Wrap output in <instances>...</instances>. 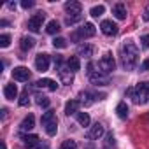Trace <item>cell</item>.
I'll return each instance as SVG.
<instances>
[{
    "label": "cell",
    "instance_id": "obj_1",
    "mask_svg": "<svg viewBox=\"0 0 149 149\" xmlns=\"http://www.w3.org/2000/svg\"><path fill=\"white\" fill-rule=\"evenodd\" d=\"M137 60H139V49L135 44L132 42H126L123 46V67L126 70H133L135 65H137Z\"/></svg>",
    "mask_w": 149,
    "mask_h": 149
},
{
    "label": "cell",
    "instance_id": "obj_2",
    "mask_svg": "<svg viewBox=\"0 0 149 149\" xmlns=\"http://www.w3.org/2000/svg\"><path fill=\"white\" fill-rule=\"evenodd\" d=\"M126 95L133 98L135 104H147L149 102V83H139L135 88H128Z\"/></svg>",
    "mask_w": 149,
    "mask_h": 149
},
{
    "label": "cell",
    "instance_id": "obj_3",
    "mask_svg": "<svg viewBox=\"0 0 149 149\" xmlns=\"http://www.w3.org/2000/svg\"><path fill=\"white\" fill-rule=\"evenodd\" d=\"M40 123H42V126H44V130H46V133L47 135H56V132H58V121H56V114H54V111H47V112H44L42 114V118H40Z\"/></svg>",
    "mask_w": 149,
    "mask_h": 149
},
{
    "label": "cell",
    "instance_id": "obj_4",
    "mask_svg": "<svg viewBox=\"0 0 149 149\" xmlns=\"http://www.w3.org/2000/svg\"><path fill=\"white\" fill-rule=\"evenodd\" d=\"M81 4L79 2H67L65 4V13L68 14V18L65 19L67 25H74V23H77L81 19Z\"/></svg>",
    "mask_w": 149,
    "mask_h": 149
},
{
    "label": "cell",
    "instance_id": "obj_5",
    "mask_svg": "<svg viewBox=\"0 0 149 149\" xmlns=\"http://www.w3.org/2000/svg\"><path fill=\"white\" fill-rule=\"evenodd\" d=\"M88 76H90V79H91V83L93 84H98V86H105V84H109V74H104V72H100V70H95V63L93 61H90L88 63Z\"/></svg>",
    "mask_w": 149,
    "mask_h": 149
},
{
    "label": "cell",
    "instance_id": "obj_6",
    "mask_svg": "<svg viewBox=\"0 0 149 149\" xmlns=\"http://www.w3.org/2000/svg\"><path fill=\"white\" fill-rule=\"evenodd\" d=\"M97 33V28L93 23H84V26H81L77 32L72 33V40H81V39H88V37H93Z\"/></svg>",
    "mask_w": 149,
    "mask_h": 149
},
{
    "label": "cell",
    "instance_id": "obj_7",
    "mask_svg": "<svg viewBox=\"0 0 149 149\" xmlns=\"http://www.w3.org/2000/svg\"><path fill=\"white\" fill-rule=\"evenodd\" d=\"M114 67H116V63H114V58L107 53V54H104L102 58H100V61L97 63V68L100 70V72H104V74H109V72H112L114 70Z\"/></svg>",
    "mask_w": 149,
    "mask_h": 149
},
{
    "label": "cell",
    "instance_id": "obj_8",
    "mask_svg": "<svg viewBox=\"0 0 149 149\" xmlns=\"http://www.w3.org/2000/svg\"><path fill=\"white\" fill-rule=\"evenodd\" d=\"M21 139H23V144H25L26 147H30V149H46V147H47V144H40L39 135L30 133V135H23Z\"/></svg>",
    "mask_w": 149,
    "mask_h": 149
},
{
    "label": "cell",
    "instance_id": "obj_9",
    "mask_svg": "<svg viewBox=\"0 0 149 149\" xmlns=\"http://www.w3.org/2000/svg\"><path fill=\"white\" fill-rule=\"evenodd\" d=\"M44 19H46V14H44V13H37V14H33V16L28 19V30H30V32H39V30L42 28Z\"/></svg>",
    "mask_w": 149,
    "mask_h": 149
},
{
    "label": "cell",
    "instance_id": "obj_10",
    "mask_svg": "<svg viewBox=\"0 0 149 149\" xmlns=\"http://www.w3.org/2000/svg\"><path fill=\"white\" fill-rule=\"evenodd\" d=\"M13 77H14V81L25 83V81L30 79V70H28L26 67H16V68L13 70Z\"/></svg>",
    "mask_w": 149,
    "mask_h": 149
},
{
    "label": "cell",
    "instance_id": "obj_11",
    "mask_svg": "<svg viewBox=\"0 0 149 149\" xmlns=\"http://www.w3.org/2000/svg\"><path fill=\"white\" fill-rule=\"evenodd\" d=\"M35 67H37L39 72H46V70L49 68V54H46V53L37 54V58H35Z\"/></svg>",
    "mask_w": 149,
    "mask_h": 149
},
{
    "label": "cell",
    "instance_id": "obj_12",
    "mask_svg": "<svg viewBox=\"0 0 149 149\" xmlns=\"http://www.w3.org/2000/svg\"><path fill=\"white\" fill-rule=\"evenodd\" d=\"M58 74H60V79H61V83L63 84H70L72 81H74V74H72V70L68 68V67H58Z\"/></svg>",
    "mask_w": 149,
    "mask_h": 149
},
{
    "label": "cell",
    "instance_id": "obj_13",
    "mask_svg": "<svg viewBox=\"0 0 149 149\" xmlns=\"http://www.w3.org/2000/svg\"><path fill=\"white\" fill-rule=\"evenodd\" d=\"M100 28H102V33H105V35H116L118 33V25L116 23H112L111 19H105V21H102V25H100Z\"/></svg>",
    "mask_w": 149,
    "mask_h": 149
},
{
    "label": "cell",
    "instance_id": "obj_14",
    "mask_svg": "<svg viewBox=\"0 0 149 149\" xmlns=\"http://www.w3.org/2000/svg\"><path fill=\"white\" fill-rule=\"evenodd\" d=\"M35 86H37V88H46V90H49V91H56V88H58L56 81H53V79H39V81L35 83Z\"/></svg>",
    "mask_w": 149,
    "mask_h": 149
},
{
    "label": "cell",
    "instance_id": "obj_15",
    "mask_svg": "<svg viewBox=\"0 0 149 149\" xmlns=\"http://www.w3.org/2000/svg\"><path fill=\"white\" fill-rule=\"evenodd\" d=\"M79 105H81L79 100H68V102L65 104V114H67V116H70V114H77Z\"/></svg>",
    "mask_w": 149,
    "mask_h": 149
},
{
    "label": "cell",
    "instance_id": "obj_16",
    "mask_svg": "<svg viewBox=\"0 0 149 149\" xmlns=\"http://www.w3.org/2000/svg\"><path fill=\"white\" fill-rule=\"evenodd\" d=\"M33 125H35V118H33L32 114H28V116L21 121L19 128H21V132H30V130L33 128Z\"/></svg>",
    "mask_w": 149,
    "mask_h": 149
},
{
    "label": "cell",
    "instance_id": "obj_17",
    "mask_svg": "<svg viewBox=\"0 0 149 149\" xmlns=\"http://www.w3.org/2000/svg\"><path fill=\"white\" fill-rule=\"evenodd\" d=\"M102 135H104V126H102L100 123L93 125V126H91V130H90V133H88V137H90V139H93V140L100 139Z\"/></svg>",
    "mask_w": 149,
    "mask_h": 149
},
{
    "label": "cell",
    "instance_id": "obj_18",
    "mask_svg": "<svg viewBox=\"0 0 149 149\" xmlns=\"http://www.w3.org/2000/svg\"><path fill=\"white\" fill-rule=\"evenodd\" d=\"M112 14L118 18V19H125L126 18V7H125V4H116L114 7H112Z\"/></svg>",
    "mask_w": 149,
    "mask_h": 149
},
{
    "label": "cell",
    "instance_id": "obj_19",
    "mask_svg": "<svg viewBox=\"0 0 149 149\" xmlns=\"http://www.w3.org/2000/svg\"><path fill=\"white\" fill-rule=\"evenodd\" d=\"M4 95H6L7 100H14V98L18 97V88H16V84H6Z\"/></svg>",
    "mask_w": 149,
    "mask_h": 149
},
{
    "label": "cell",
    "instance_id": "obj_20",
    "mask_svg": "<svg viewBox=\"0 0 149 149\" xmlns=\"http://www.w3.org/2000/svg\"><path fill=\"white\" fill-rule=\"evenodd\" d=\"M67 67H68L72 72L79 70V68H81V61H79V56H70V58L67 60Z\"/></svg>",
    "mask_w": 149,
    "mask_h": 149
},
{
    "label": "cell",
    "instance_id": "obj_21",
    "mask_svg": "<svg viewBox=\"0 0 149 149\" xmlns=\"http://www.w3.org/2000/svg\"><path fill=\"white\" fill-rule=\"evenodd\" d=\"M33 46H35V40H33L32 37H23L21 42H19V47H21L23 51H30Z\"/></svg>",
    "mask_w": 149,
    "mask_h": 149
},
{
    "label": "cell",
    "instance_id": "obj_22",
    "mask_svg": "<svg viewBox=\"0 0 149 149\" xmlns=\"http://www.w3.org/2000/svg\"><path fill=\"white\" fill-rule=\"evenodd\" d=\"M46 32H47V33H51V35L58 33V32H60V23H58L56 19L49 21V23H47V26H46Z\"/></svg>",
    "mask_w": 149,
    "mask_h": 149
},
{
    "label": "cell",
    "instance_id": "obj_23",
    "mask_svg": "<svg viewBox=\"0 0 149 149\" xmlns=\"http://www.w3.org/2000/svg\"><path fill=\"white\" fill-rule=\"evenodd\" d=\"M77 53H79V56H86V58H90V56L93 54V47H91L90 44H84V46H79Z\"/></svg>",
    "mask_w": 149,
    "mask_h": 149
},
{
    "label": "cell",
    "instance_id": "obj_24",
    "mask_svg": "<svg viewBox=\"0 0 149 149\" xmlns=\"http://www.w3.org/2000/svg\"><path fill=\"white\" fill-rule=\"evenodd\" d=\"M116 112H118V116L119 118H126L128 116V105L125 104V102H121V104H118V107H116Z\"/></svg>",
    "mask_w": 149,
    "mask_h": 149
},
{
    "label": "cell",
    "instance_id": "obj_25",
    "mask_svg": "<svg viewBox=\"0 0 149 149\" xmlns=\"http://www.w3.org/2000/svg\"><path fill=\"white\" fill-rule=\"evenodd\" d=\"M77 121H79L81 126H88V125H90V116H88V112H77Z\"/></svg>",
    "mask_w": 149,
    "mask_h": 149
},
{
    "label": "cell",
    "instance_id": "obj_26",
    "mask_svg": "<svg viewBox=\"0 0 149 149\" xmlns=\"http://www.w3.org/2000/svg\"><path fill=\"white\" fill-rule=\"evenodd\" d=\"M104 11H105V7H104V6H95V7L90 11V14H91L93 18H98V16H102V14H104Z\"/></svg>",
    "mask_w": 149,
    "mask_h": 149
},
{
    "label": "cell",
    "instance_id": "obj_27",
    "mask_svg": "<svg viewBox=\"0 0 149 149\" xmlns=\"http://www.w3.org/2000/svg\"><path fill=\"white\" fill-rule=\"evenodd\" d=\"M53 46H54V47H58V49H63V47H67V40H65L63 37H54Z\"/></svg>",
    "mask_w": 149,
    "mask_h": 149
},
{
    "label": "cell",
    "instance_id": "obj_28",
    "mask_svg": "<svg viewBox=\"0 0 149 149\" xmlns=\"http://www.w3.org/2000/svg\"><path fill=\"white\" fill-rule=\"evenodd\" d=\"M9 44H11V35L2 33L0 35V47H9Z\"/></svg>",
    "mask_w": 149,
    "mask_h": 149
},
{
    "label": "cell",
    "instance_id": "obj_29",
    "mask_svg": "<svg viewBox=\"0 0 149 149\" xmlns=\"http://www.w3.org/2000/svg\"><path fill=\"white\" fill-rule=\"evenodd\" d=\"M60 149H77V144L74 142V140H65Z\"/></svg>",
    "mask_w": 149,
    "mask_h": 149
},
{
    "label": "cell",
    "instance_id": "obj_30",
    "mask_svg": "<svg viewBox=\"0 0 149 149\" xmlns=\"http://www.w3.org/2000/svg\"><path fill=\"white\" fill-rule=\"evenodd\" d=\"M19 105H21V107L28 105V90H25V91L21 93V98H19Z\"/></svg>",
    "mask_w": 149,
    "mask_h": 149
},
{
    "label": "cell",
    "instance_id": "obj_31",
    "mask_svg": "<svg viewBox=\"0 0 149 149\" xmlns=\"http://www.w3.org/2000/svg\"><path fill=\"white\" fill-rule=\"evenodd\" d=\"M49 98H46V97H37V105H40V107H49Z\"/></svg>",
    "mask_w": 149,
    "mask_h": 149
},
{
    "label": "cell",
    "instance_id": "obj_32",
    "mask_svg": "<svg viewBox=\"0 0 149 149\" xmlns=\"http://www.w3.org/2000/svg\"><path fill=\"white\" fill-rule=\"evenodd\" d=\"M33 6H35L33 0H23V2H21V7H23V9H30V7H33Z\"/></svg>",
    "mask_w": 149,
    "mask_h": 149
},
{
    "label": "cell",
    "instance_id": "obj_33",
    "mask_svg": "<svg viewBox=\"0 0 149 149\" xmlns=\"http://www.w3.org/2000/svg\"><path fill=\"white\" fill-rule=\"evenodd\" d=\"M140 42H142V46H144V47H149V35H142Z\"/></svg>",
    "mask_w": 149,
    "mask_h": 149
},
{
    "label": "cell",
    "instance_id": "obj_34",
    "mask_svg": "<svg viewBox=\"0 0 149 149\" xmlns=\"http://www.w3.org/2000/svg\"><path fill=\"white\" fill-rule=\"evenodd\" d=\"M105 144H107V146H114V135H112V133L107 135V142H105Z\"/></svg>",
    "mask_w": 149,
    "mask_h": 149
},
{
    "label": "cell",
    "instance_id": "obj_35",
    "mask_svg": "<svg viewBox=\"0 0 149 149\" xmlns=\"http://www.w3.org/2000/svg\"><path fill=\"white\" fill-rule=\"evenodd\" d=\"M140 70H149V58L142 61V65H140Z\"/></svg>",
    "mask_w": 149,
    "mask_h": 149
},
{
    "label": "cell",
    "instance_id": "obj_36",
    "mask_svg": "<svg viewBox=\"0 0 149 149\" xmlns=\"http://www.w3.org/2000/svg\"><path fill=\"white\" fill-rule=\"evenodd\" d=\"M144 19H146V21H149V6H147V9L144 11Z\"/></svg>",
    "mask_w": 149,
    "mask_h": 149
},
{
    "label": "cell",
    "instance_id": "obj_37",
    "mask_svg": "<svg viewBox=\"0 0 149 149\" xmlns=\"http://www.w3.org/2000/svg\"><path fill=\"white\" fill-rule=\"evenodd\" d=\"M0 149H7V146H6V142H2V144H0Z\"/></svg>",
    "mask_w": 149,
    "mask_h": 149
}]
</instances>
